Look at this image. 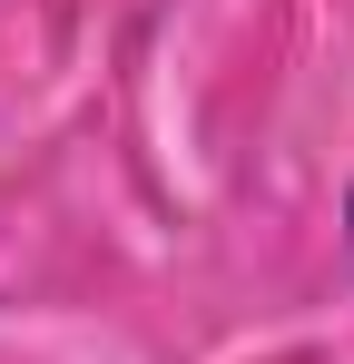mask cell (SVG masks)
I'll list each match as a JSON object with an SVG mask.
<instances>
[{
  "label": "cell",
  "instance_id": "obj_1",
  "mask_svg": "<svg viewBox=\"0 0 354 364\" xmlns=\"http://www.w3.org/2000/svg\"><path fill=\"white\" fill-rule=\"evenodd\" d=\"M345 227H354V197H345Z\"/></svg>",
  "mask_w": 354,
  "mask_h": 364
}]
</instances>
